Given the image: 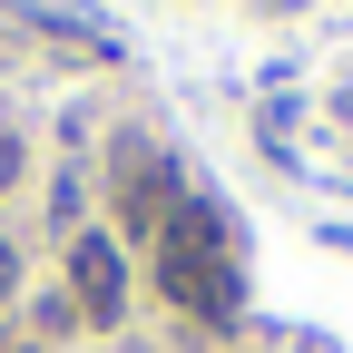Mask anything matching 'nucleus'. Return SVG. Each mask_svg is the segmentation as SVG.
Here are the masks:
<instances>
[{"mask_svg":"<svg viewBox=\"0 0 353 353\" xmlns=\"http://www.w3.org/2000/svg\"><path fill=\"white\" fill-rule=\"evenodd\" d=\"M10 10H20V20H39V30H59V39H79V50H99V59L118 50V30H108L99 10H79V0H10Z\"/></svg>","mask_w":353,"mask_h":353,"instance_id":"3","label":"nucleus"},{"mask_svg":"<svg viewBox=\"0 0 353 353\" xmlns=\"http://www.w3.org/2000/svg\"><path fill=\"white\" fill-rule=\"evenodd\" d=\"M10 275H20V255H10V245H0V294H10Z\"/></svg>","mask_w":353,"mask_h":353,"instance_id":"4","label":"nucleus"},{"mask_svg":"<svg viewBox=\"0 0 353 353\" xmlns=\"http://www.w3.org/2000/svg\"><path fill=\"white\" fill-rule=\"evenodd\" d=\"M69 275H79V314H88V324H118V304H128V265H118V245H108V236H79Z\"/></svg>","mask_w":353,"mask_h":353,"instance_id":"2","label":"nucleus"},{"mask_svg":"<svg viewBox=\"0 0 353 353\" xmlns=\"http://www.w3.org/2000/svg\"><path fill=\"white\" fill-rule=\"evenodd\" d=\"M167 294L176 304H206V314H236V265H226L216 216H176L167 226Z\"/></svg>","mask_w":353,"mask_h":353,"instance_id":"1","label":"nucleus"}]
</instances>
